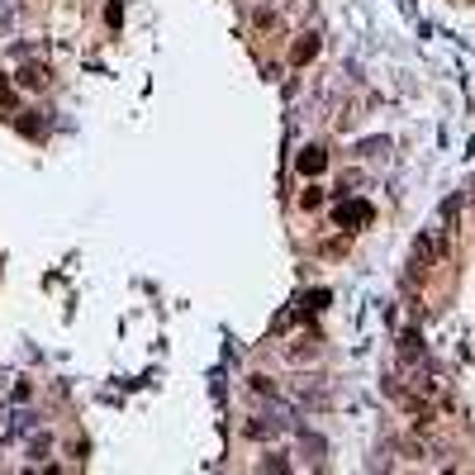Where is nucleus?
<instances>
[{"instance_id": "nucleus-4", "label": "nucleus", "mask_w": 475, "mask_h": 475, "mask_svg": "<svg viewBox=\"0 0 475 475\" xmlns=\"http://www.w3.org/2000/svg\"><path fill=\"white\" fill-rule=\"evenodd\" d=\"M371 219V209L366 205H347V209H337V223H366Z\"/></svg>"}, {"instance_id": "nucleus-3", "label": "nucleus", "mask_w": 475, "mask_h": 475, "mask_svg": "<svg viewBox=\"0 0 475 475\" xmlns=\"http://www.w3.org/2000/svg\"><path fill=\"white\" fill-rule=\"evenodd\" d=\"M323 162H328V157H323V147H304V152H300V172L314 176V172H323Z\"/></svg>"}, {"instance_id": "nucleus-1", "label": "nucleus", "mask_w": 475, "mask_h": 475, "mask_svg": "<svg viewBox=\"0 0 475 475\" xmlns=\"http://www.w3.org/2000/svg\"><path fill=\"white\" fill-rule=\"evenodd\" d=\"M19 86H24V91H48V67L43 62H24L19 67Z\"/></svg>"}, {"instance_id": "nucleus-2", "label": "nucleus", "mask_w": 475, "mask_h": 475, "mask_svg": "<svg viewBox=\"0 0 475 475\" xmlns=\"http://www.w3.org/2000/svg\"><path fill=\"white\" fill-rule=\"evenodd\" d=\"M314 52H318V33H300L295 48H290V62L304 67V62H314Z\"/></svg>"}]
</instances>
